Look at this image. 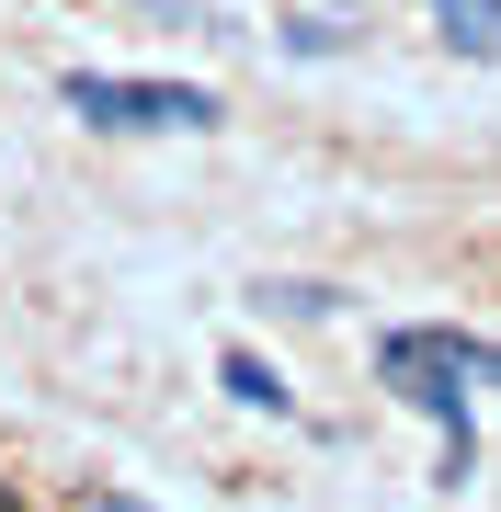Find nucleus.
<instances>
[{"instance_id": "obj_7", "label": "nucleus", "mask_w": 501, "mask_h": 512, "mask_svg": "<svg viewBox=\"0 0 501 512\" xmlns=\"http://www.w3.org/2000/svg\"><path fill=\"white\" fill-rule=\"evenodd\" d=\"M149 12H183V0H149Z\"/></svg>"}, {"instance_id": "obj_6", "label": "nucleus", "mask_w": 501, "mask_h": 512, "mask_svg": "<svg viewBox=\"0 0 501 512\" xmlns=\"http://www.w3.org/2000/svg\"><path fill=\"white\" fill-rule=\"evenodd\" d=\"M80 512H149V501H126V490H92V501H80Z\"/></svg>"}, {"instance_id": "obj_4", "label": "nucleus", "mask_w": 501, "mask_h": 512, "mask_svg": "<svg viewBox=\"0 0 501 512\" xmlns=\"http://www.w3.org/2000/svg\"><path fill=\"white\" fill-rule=\"evenodd\" d=\"M228 399H251V410H285V387H274V365H251V353H228Z\"/></svg>"}, {"instance_id": "obj_8", "label": "nucleus", "mask_w": 501, "mask_h": 512, "mask_svg": "<svg viewBox=\"0 0 501 512\" xmlns=\"http://www.w3.org/2000/svg\"><path fill=\"white\" fill-rule=\"evenodd\" d=\"M0 512H23V501H12V490H0Z\"/></svg>"}, {"instance_id": "obj_5", "label": "nucleus", "mask_w": 501, "mask_h": 512, "mask_svg": "<svg viewBox=\"0 0 501 512\" xmlns=\"http://www.w3.org/2000/svg\"><path fill=\"white\" fill-rule=\"evenodd\" d=\"M445 353H456L467 376H490V387H501V342H467V330H445Z\"/></svg>"}, {"instance_id": "obj_1", "label": "nucleus", "mask_w": 501, "mask_h": 512, "mask_svg": "<svg viewBox=\"0 0 501 512\" xmlns=\"http://www.w3.org/2000/svg\"><path fill=\"white\" fill-rule=\"evenodd\" d=\"M57 103L80 126H114V137H205L217 126V92L205 80H114V69H69Z\"/></svg>"}, {"instance_id": "obj_3", "label": "nucleus", "mask_w": 501, "mask_h": 512, "mask_svg": "<svg viewBox=\"0 0 501 512\" xmlns=\"http://www.w3.org/2000/svg\"><path fill=\"white\" fill-rule=\"evenodd\" d=\"M433 35L456 57H501V0H433Z\"/></svg>"}, {"instance_id": "obj_2", "label": "nucleus", "mask_w": 501, "mask_h": 512, "mask_svg": "<svg viewBox=\"0 0 501 512\" xmlns=\"http://www.w3.org/2000/svg\"><path fill=\"white\" fill-rule=\"evenodd\" d=\"M376 376H388L410 410L445 421V467H467V365L445 353V330H399V342L376 353Z\"/></svg>"}]
</instances>
